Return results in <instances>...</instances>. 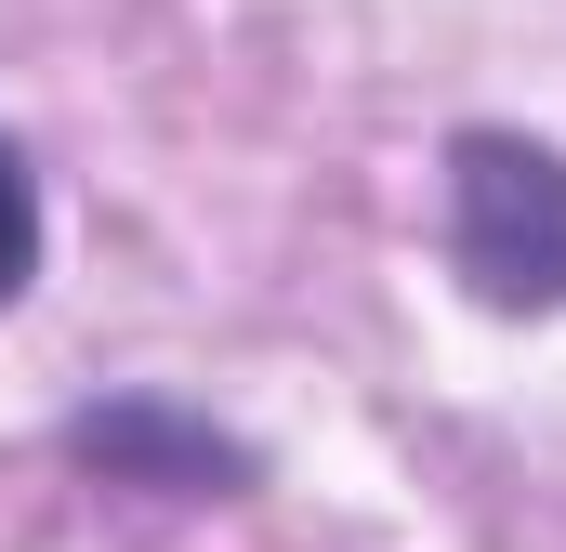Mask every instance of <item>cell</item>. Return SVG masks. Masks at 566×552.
<instances>
[{
	"instance_id": "1",
	"label": "cell",
	"mask_w": 566,
	"mask_h": 552,
	"mask_svg": "<svg viewBox=\"0 0 566 552\" xmlns=\"http://www.w3.org/2000/svg\"><path fill=\"white\" fill-rule=\"evenodd\" d=\"M448 276L488 316H566V145L541 132H448Z\"/></svg>"
},
{
	"instance_id": "2",
	"label": "cell",
	"mask_w": 566,
	"mask_h": 552,
	"mask_svg": "<svg viewBox=\"0 0 566 552\" xmlns=\"http://www.w3.org/2000/svg\"><path fill=\"white\" fill-rule=\"evenodd\" d=\"M66 460L106 474V487H158V500H238L264 474L224 421L171 408V395H93V408L66 421Z\"/></svg>"
},
{
	"instance_id": "3",
	"label": "cell",
	"mask_w": 566,
	"mask_h": 552,
	"mask_svg": "<svg viewBox=\"0 0 566 552\" xmlns=\"http://www.w3.org/2000/svg\"><path fill=\"white\" fill-rule=\"evenodd\" d=\"M40 289V171H27V145L0 132V316Z\"/></svg>"
}]
</instances>
